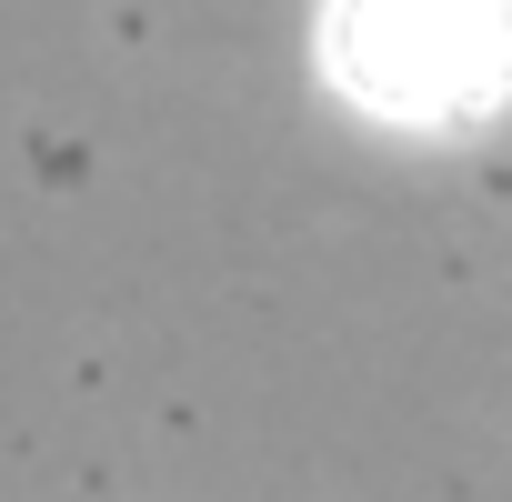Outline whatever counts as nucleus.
I'll return each mask as SVG.
<instances>
[{"instance_id":"obj_1","label":"nucleus","mask_w":512,"mask_h":502,"mask_svg":"<svg viewBox=\"0 0 512 502\" xmlns=\"http://www.w3.org/2000/svg\"><path fill=\"white\" fill-rule=\"evenodd\" d=\"M322 71L402 131H472L512 101V0H332Z\"/></svg>"}]
</instances>
